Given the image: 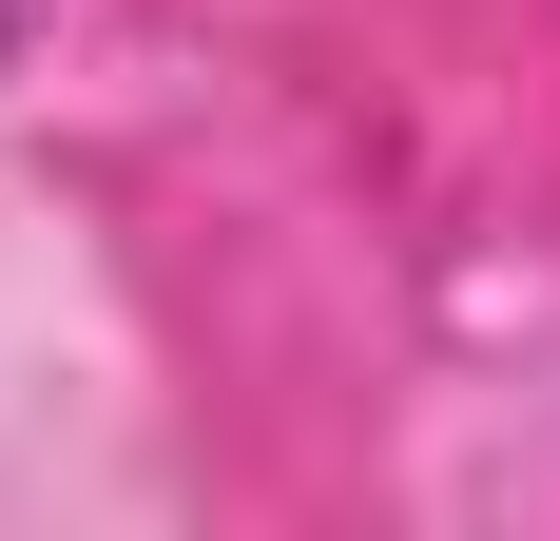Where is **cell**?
Masks as SVG:
<instances>
[{"label":"cell","mask_w":560,"mask_h":541,"mask_svg":"<svg viewBox=\"0 0 560 541\" xmlns=\"http://www.w3.org/2000/svg\"><path fill=\"white\" fill-rule=\"evenodd\" d=\"M0 39H20V0H0Z\"/></svg>","instance_id":"obj_1"}]
</instances>
